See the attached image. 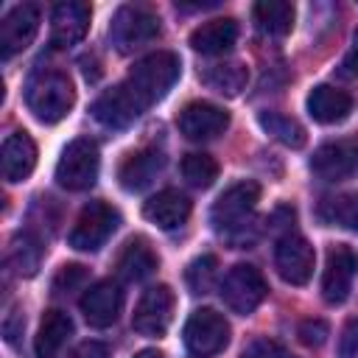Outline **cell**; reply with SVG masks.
<instances>
[{
	"label": "cell",
	"instance_id": "obj_22",
	"mask_svg": "<svg viewBox=\"0 0 358 358\" xmlns=\"http://www.w3.org/2000/svg\"><path fill=\"white\" fill-rule=\"evenodd\" d=\"M235 39H238V22L232 17H218V20L201 22L190 34V48L204 56H218V53H227L235 45Z\"/></svg>",
	"mask_w": 358,
	"mask_h": 358
},
{
	"label": "cell",
	"instance_id": "obj_3",
	"mask_svg": "<svg viewBox=\"0 0 358 358\" xmlns=\"http://www.w3.org/2000/svg\"><path fill=\"white\" fill-rule=\"evenodd\" d=\"M179 73H182L179 56L171 50H157V53H148L140 62H134V67L126 76V84L151 106L154 101L168 95V90L176 84Z\"/></svg>",
	"mask_w": 358,
	"mask_h": 358
},
{
	"label": "cell",
	"instance_id": "obj_4",
	"mask_svg": "<svg viewBox=\"0 0 358 358\" xmlns=\"http://www.w3.org/2000/svg\"><path fill=\"white\" fill-rule=\"evenodd\" d=\"M159 36V17L145 6H120L109 22V42L117 53H131Z\"/></svg>",
	"mask_w": 358,
	"mask_h": 358
},
{
	"label": "cell",
	"instance_id": "obj_17",
	"mask_svg": "<svg viewBox=\"0 0 358 358\" xmlns=\"http://www.w3.org/2000/svg\"><path fill=\"white\" fill-rule=\"evenodd\" d=\"M92 8L87 3H59L50 14V42L56 48H70L81 42L90 31Z\"/></svg>",
	"mask_w": 358,
	"mask_h": 358
},
{
	"label": "cell",
	"instance_id": "obj_13",
	"mask_svg": "<svg viewBox=\"0 0 358 358\" xmlns=\"http://www.w3.org/2000/svg\"><path fill=\"white\" fill-rule=\"evenodd\" d=\"M310 171L322 182H341L352 173H358V137L333 140L313 151Z\"/></svg>",
	"mask_w": 358,
	"mask_h": 358
},
{
	"label": "cell",
	"instance_id": "obj_16",
	"mask_svg": "<svg viewBox=\"0 0 358 358\" xmlns=\"http://www.w3.org/2000/svg\"><path fill=\"white\" fill-rule=\"evenodd\" d=\"M120 308H123V291L112 280H101V282L90 285L81 296V313H84L87 324H92L98 330L115 324L120 316Z\"/></svg>",
	"mask_w": 358,
	"mask_h": 358
},
{
	"label": "cell",
	"instance_id": "obj_21",
	"mask_svg": "<svg viewBox=\"0 0 358 358\" xmlns=\"http://www.w3.org/2000/svg\"><path fill=\"white\" fill-rule=\"evenodd\" d=\"M352 112V95L330 84H319L308 95V115L316 123H341Z\"/></svg>",
	"mask_w": 358,
	"mask_h": 358
},
{
	"label": "cell",
	"instance_id": "obj_25",
	"mask_svg": "<svg viewBox=\"0 0 358 358\" xmlns=\"http://www.w3.org/2000/svg\"><path fill=\"white\" fill-rule=\"evenodd\" d=\"M255 22L268 36H285L294 28V6L288 0H260L252 8Z\"/></svg>",
	"mask_w": 358,
	"mask_h": 358
},
{
	"label": "cell",
	"instance_id": "obj_36",
	"mask_svg": "<svg viewBox=\"0 0 358 358\" xmlns=\"http://www.w3.org/2000/svg\"><path fill=\"white\" fill-rule=\"evenodd\" d=\"M338 78H358V28H355V34H352V48L347 50V56L341 59V64H338Z\"/></svg>",
	"mask_w": 358,
	"mask_h": 358
},
{
	"label": "cell",
	"instance_id": "obj_12",
	"mask_svg": "<svg viewBox=\"0 0 358 358\" xmlns=\"http://www.w3.org/2000/svg\"><path fill=\"white\" fill-rule=\"evenodd\" d=\"M313 263H316V252L302 235L288 232V235H282L277 241V246H274V268L285 282L305 285L313 277Z\"/></svg>",
	"mask_w": 358,
	"mask_h": 358
},
{
	"label": "cell",
	"instance_id": "obj_2",
	"mask_svg": "<svg viewBox=\"0 0 358 358\" xmlns=\"http://www.w3.org/2000/svg\"><path fill=\"white\" fill-rule=\"evenodd\" d=\"M25 103L42 123H59L70 115L76 103V90L67 73L62 70H39L25 87Z\"/></svg>",
	"mask_w": 358,
	"mask_h": 358
},
{
	"label": "cell",
	"instance_id": "obj_34",
	"mask_svg": "<svg viewBox=\"0 0 358 358\" xmlns=\"http://www.w3.org/2000/svg\"><path fill=\"white\" fill-rule=\"evenodd\" d=\"M338 358H358V319H347L338 336Z\"/></svg>",
	"mask_w": 358,
	"mask_h": 358
},
{
	"label": "cell",
	"instance_id": "obj_39",
	"mask_svg": "<svg viewBox=\"0 0 358 358\" xmlns=\"http://www.w3.org/2000/svg\"><path fill=\"white\" fill-rule=\"evenodd\" d=\"M134 358H162V352H157V350H140Z\"/></svg>",
	"mask_w": 358,
	"mask_h": 358
},
{
	"label": "cell",
	"instance_id": "obj_15",
	"mask_svg": "<svg viewBox=\"0 0 358 358\" xmlns=\"http://www.w3.org/2000/svg\"><path fill=\"white\" fill-rule=\"evenodd\" d=\"M176 126L187 140H213L227 131L229 112L210 101H190L187 106H182Z\"/></svg>",
	"mask_w": 358,
	"mask_h": 358
},
{
	"label": "cell",
	"instance_id": "obj_35",
	"mask_svg": "<svg viewBox=\"0 0 358 358\" xmlns=\"http://www.w3.org/2000/svg\"><path fill=\"white\" fill-rule=\"evenodd\" d=\"M84 280H87V268L78 266V263H67V266L59 268V274H56V280H53V288H56V291H70V288L81 285Z\"/></svg>",
	"mask_w": 358,
	"mask_h": 358
},
{
	"label": "cell",
	"instance_id": "obj_23",
	"mask_svg": "<svg viewBox=\"0 0 358 358\" xmlns=\"http://www.w3.org/2000/svg\"><path fill=\"white\" fill-rule=\"evenodd\" d=\"M157 263H159V260H157L151 243H148L145 238H131V241H126V246L120 249L115 268H117V277H120V280H126V282H140V280H145V277H151V274L157 271Z\"/></svg>",
	"mask_w": 358,
	"mask_h": 358
},
{
	"label": "cell",
	"instance_id": "obj_14",
	"mask_svg": "<svg viewBox=\"0 0 358 358\" xmlns=\"http://www.w3.org/2000/svg\"><path fill=\"white\" fill-rule=\"evenodd\" d=\"M39 31V6L36 3H20L14 6L3 22H0V56L11 59L20 50H25Z\"/></svg>",
	"mask_w": 358,
	"mask_h": 358
},
{
	"label": "cell",
	"instance_id": "obj_11",
	"mask_svg": "<svg viewBox=\"0 0 358 358\" xmlns=\"http://www.w3.org/2000/svg\"><path fill=\"white\" fill-rule=\"evenodd\" d=\"M173 305H176V296L168 285H162V282L151 285L148 291H143V296L134 308L131 327L145 338L165 336V330L171 327V319H173Z\"/></svg>",
	"mask_w": 358,
	"mask_h": 358
},
{
	"label": "cell",
	"instance_id": "obj_18",
	"mask_svg": "<svg viewBox=\"0 0 358 358\" xmlns=\"http://www.w3.org/2000/svg\"><path fill=\"white\" fill-rule=\"evenodd\" d=\"M0 162H3V179L6 182H22L31 176L34 165H36V143L31 140L28 131H11L3 140V151H0Z\"/></svg>",
	"mask_w": 358,
	"mask_h": 358
},
{
	"label": "cell",
	"instance_id": "obj_32",
	"mask_svg": "<svg viewBox=\"0 0 358 358\" xmlns=\"http://www.w3.org/2000/svg\"><path fill=\"white\" fill-rule=\"evenodd\" d=\"M241 358H294V355L274 338H255L243 347Z\"/></svg>",
	"mask_w": 358,
	"mask_h": 358
},
{
	"label": "cell",
	"instance_id": "obj_28",
	"mask_svg": "<svg viewBox=\"0 0 358 358\" xmlns=\"http://www.w3.org/2000/svg\"><path fill=\"white\" fill-rule=\"evenodd\" d=\"M257 123H260V129L266 134H271L274 140H280L288 148H302L305 145V129L294 117H288L282 112H268V109L257 112Z\"/></svg>",
	"mask_w": 358,
	"mask_h": 358
},
{
	"label": "cell",
	"instance_id": "obj_30",
	"mask_svg": "<svg viewBox=\"0 0 358 358\" xmlns=\"http://www.w3.org/2000/svg\"><path fill=\"white\" fill-rule=\"evenodd\" d=\"M182 176L193 185V187H210L215 179H218V162L204 154V151H193L182 159Z\"/></svg>",
	"mask_w": 358,
	"mask_h": 358
},
{
	"label": "cell",
	"instance_id": "obj_27",
	"mask_svg": "<svg viewBox=\"0 0 358 358\" xmlns=\"http://www.w3.org/2000/svg\"><path fill=\"white\" fill-rule=\"evenodd\" d=\"M319 218L324 224H333V227L358 232V190H350V193L324 199L322 207H319Z\"/></svg>",
	"mask_w": 358,
	"mask_h": 358
},
{
	"label": "cell",
	"instance_id": "obj_24",
	"mask_svg": "<svg viewBox=\"0 0 358 358\" xmlns=\"http://www.w3.org/2000/svg\"><path fill=\"white\" fill-rule=\"evenodd\" d=\"M70 333H73V319L64 310H59V308L45 310L42 322H39L36 341H34L36 358H56L59 350L64 347V341L70 338Z\"/></svg>",
	"mask_w": 358,
	"mask_h": 358
},
{
	"label": "cell",
	"instance_id": "obj_29",
	"mask_svg": "<svg viewBox=\"0 0 358 358\" xmlns=\"http://www.w3.org/2000/svg\"><path fill=\"white\" fill-rule=\"evenodd\" d=\"M8 263L14 266L17 274L22 277H34L39 263H42V243L31 235V232H20L14 235L11 241V249H8Z\"/></svg>",
	"mask_w": 358,
	"mask_h": 358
},
{
	"label": "cell",
	"instance_id": "obj_9",
	"mask_svg": "<svg viewBox=\"0 0 358 358\" xmlns=\"http://www.w3.org/2000/svg\"><path fill=\"white\" fill-rule=\"evenodd\" d=\"M358 277V252L347 243H333L327 249L324 274H322V296L327 305L347 302L352 282Z\"/></svg>",
	"mask_w": 358,
	"mask_h": 358
},
{
	"label": "cell",
	"instance_id": "obj_31",
	"mask_svg": "<svg viewBox=\"0 0 358 358\" xmlns=\"http://www.w3.org/2000/svg\"><path fill=\"white\" fill-rule=\"evenodd\" d=\"M215 268H218V260H215L213 255L196 257V260L187 266V271H185V280H187L190 291H193V294H207V291L213 288Z\"/></svg>",
	"mask_w": 358,
	"mask_h": 358
},
{
	"label": "cell",
	"instance_id": "obj_7",
	"mask_svg": "<svg viewBox=\"0 0 358 358\" xmlns=\"http://www.w3.org/2000/svg\"><path fill=\"white\" fill-rule=\"evenodd\" d=\"M266 294H268L266 277L260 274V268L249 263L232 266L221 280V299L238 316H249L266 299Z\"/></svg>",
	"mask_w": 358,
	"mask_h": 358
},
{
	"label": "cell",
	"instance_id": "obj_6",
	"mask_svg": "<svg viewBox=\"0 0 358 358\" xmlns=\"http://www.w3.org/2000/svg\"><path fill=\"white\" fill-rule=\"evenodd\" d=\"M182 338L193 358H213L229 344V322L213 308H199L185 322Z\"/></svg>",
	"mask_w": 358,
	"mask_h": 358
},
{
	"label": "cell",
	"instance_id": "obj_19",
	"mask_svg": "<svg viewBox=\"0 0 358 358\" xmlns=\"http://www.w3.org/2000/svg\"><path fill=\"white\" fill-rule=\"evenodd\" d=\"M165 168V154L157 151V148H143V151H134L129 154L120 168H117V182L123 190H143L148 187Z\"/></svg>",
	"mask_w": 358,
	"mask_h": 358
},
{
	"label": "cell",
	"instance_id": "obj_8",
	"mask_svg": "<svg viewBox=\"0 0 358 358\" xmlns=\"http://www.w3.org/2000/svg\"><path fill=\"white\" fill-rule=\"evenodd\" d=\"M120 227V213L106 201H90L70 229V246L78 252H98Z\"/></svg>",
	"mask_w": 358,
	"mask_h": 358
},
{
	"label": "cell",
	"instance_id": "obj_1",
	"mask_svg": "<svg viewBox=\"0 0 358 358\" xmlns=\"http://www.w3.org/2000/svg\"><path fill=\"white\" fill-rule=\"evenodd\" d=\"M257 199H260V185L257 182H235L229 185L213 204L210 210V221L215 227L218 235H224L229 243L235 246H243L252 241V213L257 207Z\"/></svg>",
	"mask_w": 358,
	"mask_h": 358
},
{
	"label": "cell",
	"instance_id": "obj_37",
	"mask_svg": "<svg viewBox=\"0 0 358 358\" xmlns=\"http://www.w3.org/2000/svg\"><path fill=\"white\" fill-rule=\"evenodd\" d=\"M67 358H109V347L101 344V341H84Z\"/></svg>",
	"mask_w": 358,
	"mask_h": 358
},
{
	"label": "cell",
	"instance_id": "obj_10",
	"mask_svg": "<svg viewBox=\"0 0 358 358\" xmlns=\"http://www.w3.org/2000/svg\"><path fill=\"white\" fill-rule=\"evenodd\" d=\"M145 109H148V103L123 81V84L106 90L103 95H98L90 112H92V117H95L101 126H106V129H126V126H131Z\"/></svg>",
	"mask_w": 358,
	"mask_h": 358
},
{
	"label": "cell",
	"instance_id": "obj_5",
	"mask_svg": "<svg viewBox=\"0 0 358 358\" xmlns=\"http://www.w3.org/2000/svg\"><path fill=\"white\" fill-rule=\"evenodd\" d=\"M98 168H101V154L95 140L76 137L73 143H67V148L56 162V182L67 190H87L95 185Z\"/></svg>",
	"mask_w": 358,
	"mask_h": 358
},
{
	"label": "cell",
	"instance_id": "obj_38",
	"mask_svg": "<svg viewBox=\"0 0 358 358\" xmlns=\"http://www.w3.org/2000/svg\"><path fill=\"white\" fill-rule=\"evenodd\" d=\"M22 327H25V316H22L20 308H14V310L6 316V322H3V333H6L8 341H17V336L22 333Z\"/></svg>",
	"mask_w": 358,
	"mask_h": 358
},
{
	"label": "cell",
	"instance_id": "obj_20",
	"mask_svg": "<svg viewBox=\"0 0 358 358\" xmlns=\"http://www.w3.org/2000/svg\"><path fill=\"white\" fill-rule=\"evenodd\" d=\"M143 215L159 229H176L190 215V199L179 190H159L143 204Z\"/></svg>",
	"mask_w": 358,
	"mask_h": 358
},
{
	"label": "cell",
	"instance_id": "obj_33",
	"mask_svg": "<svg viewBox=\"0 0 358 358\" xmlns=\"http://www.w3.org/2000/svg\"><path fill=\"white\" fill-rule=\"evenodd\" d=\"M296 336H299V341L305 347H322L327 341V336H330V327L322 319H302L299 327H296Z\"/></svg>",
	"mask_w": 358,
	"mask_h": 358
},
{
	"label": "cell",
	"instance_id": "obj_26",
	"mask_svg": "<svg viewBox=\"0 0 358 358\" xmlns=\"http://www.w3.org/2000/svg\"><path fill=\"white\" fill-rule=\"evenodd\" d=\"M201 81L215 90L218 95H227V98H235L246 90L249 84V70L241 64V62H224V64H213L210 70L201 73Z\"/></svg>",
	"mask_w": 358,
	"mask_h": 358
}]
</instances>
